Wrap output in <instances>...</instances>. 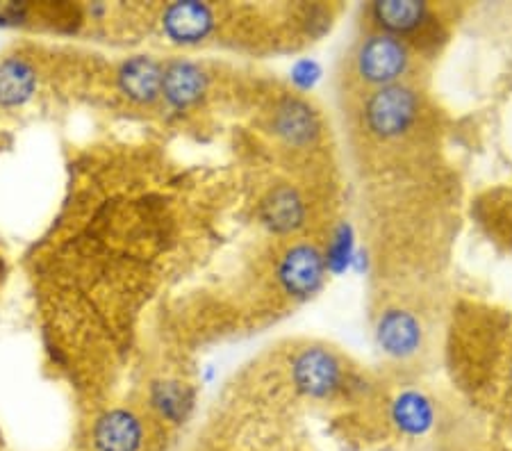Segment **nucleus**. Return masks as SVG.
<instances>
[{
	"label": "nucleus",
	"mask_w": 512,
	"mask_h": 451,
	"mask_svg": "<svg viewBox=\"0 0 512 451\" xmlns=\"http://www.w3.org/2000/svg\"><path fill=\"white\" fill-rule=\"evenodd\" d=\"M276 133L287 139L289 144L310 142V137L315 135V117H312L305 105L287 101L285 105H280L278 110Z\"/></svg>",
	"instance_id": "nucleus-14"
},
{
	"label": "nucleus",
	"mask_w": 512,
	"mask_h": 451,
	"mask_svg": "<svg viewBox=\"0 0 512 451\" xmlns=\"http://www.w3.org/2000/svg\"><path fill=\"white\" fill-rule=\"evenodd\" d=\"M151 404L158 410L162 420L169 424H180L187 417V410L192 406L187 390L178 383H155L151 388Z\"/></svg>",
	"instance_id": "nucleus-15"
},
{
	"label": "nucleus",
	"mask_w": 512,
	"mask_h": 451,
	"mask_svg": "<svg viewBox=\"0 0 512 451\" xmlns=\"http://www.w3.org/2000/svg\"><path fill=\"white\" fill-rule=\"evenodd\" d=\"M294 388L312 399H328L342 388L344 365L333 351L324 347H305L292 358Z\"/></svg>",
	"instance_id": "nucleus-4"
},
{
	"label": "nucleus",
	"mask_w": 512,
	"mask_h": 451,
	"mask_svg": "<svg viewBox=\"0 0 512 451\" xmlns=\"http://www.w3.org/2000/svg\"><path fill=\"white\" fill-rule=\"evenodd\" d=\"M376 342L383 354L406 360L415 356L424 344V328L410 310L387 308L378 315Z\"/></svg>",
	"instance_id": "nucleus-8"
},
{
	"label": "nucleus",
	"mask_w": 512,
	"mask_h": 451,
	"mask_svg": "<svg viewBox=\"0 0 512 451\" xmlns=\"http://www.w3.org/2000/svg\"><path fill=\"white\" fill-rule=\"evenodd\" d=\"M208 94V73L201 64L176 57L164 64L162 101L173 110H187Z\"/></svg>",
	"instance_id": "nucleus-9"
},
{
	"label": "nucleus",
	"mask_w": 512,
	"mask_h": 451,
	"mask_svg": "<svg viewBox=\"0 0 512 451\" xmlns=\"http://www.w3.org/2000/svg\"><path fill=\"white\" fill-rule=\"evenodd\" d=\"M412 64H415V53L408 41L378 30H369L365 37L355 41L349 55L353 85L365 89V94L408 82Z\"/></svg>",
	"instance_id": "nucleus-1"
},
{
	"label": "nucleus",
	"mask_w": 512,
	"mask_h": 451,
	"mask_svg": "<svg viewBox=\"0 0 512 451\" xmlns=\"http://www.w3.org/2000/svg\"><path fill=\"white\" fill-rule=\"evenodd\" d=\"M148 429L144 417L128 406L103 410L89 431L92 451H144Z\"/></svg>",
	"instance_id": "nucleus-5"
},
{
	"label": "nucleus",
	"mask_w": 512,
	"mask_h": 451,
	"mask_svg": "<svg viewBox=\"0 0 512 451\" xmlns=\"http://www.w3.org/2000/svg\"><path fill=\"white\" fill-rule=\"evenodd\" d=\"M164 64L153 55H130L117 69L119 94L132 105L146 108L162 98Z\"/></svg>",
	"instance_id": "nucleus-7"
},
{
	"label": "nucleus",
	"mask_w": 512,
	"mask_h": 451,
	"mask_svg": "<svg viewBox=\"0 0 512 451\" xmlns=\"http://www.w3.org/2000/svg\"><path fill=\"white\" fill-rule=\"evenodd\" d=\"M303 199L292 187H278L271 192L262 203V219L264 224L274 228L278 233L294 231L303 224Z\"/></svg>",
	"instance_id": "nucleus-13"
},
{
	"label": "nucleus",
	"mask_w": 512,
	"mask_h": 451,
	"mask_svg": "<svg viewBox=\"0 0 512 451\" xmlns=\"http://www.w3.org/2000/svg\"><path fill=\"white\" fill-rule=\"evenodd\" d=\"M367 16L371 19V30L387 32L403 41L433 23V12L426 3H374Z\"/></svg>",
	"instance_id": "nucleus-10"
},
{
	"label": "nucleus",
	"mask_w": 512,
	"mask_h": 451,
	"mask_svg": "<svg viewBox=\"0 0 512 451\" xmlns=\"http://www.w3.org/2000/svg\"><path fill=\"white\" fill-rule=\"evenodd\" d=\"M39 71L28 57L7 55L0 60V108L21 110L35 98Z\"/></svg>",
	"instance_id": "nucleus-11"
},
{
	"label": "nucleus",
	"mask_w": 512,
	"mask_h": 451,
	"mask_svg": "<svg viewBox=\"0 0 512 451\" xmlns=\"http://www.w3.org/2000/svg\"><path fill=\"white\" fill-rule=\"evenodd\" d=\"M392 422L406 436H424L435 422V406L417 390H406L392 401Z\"/></svg>",
	"instance_id": "nucleus-12"
},
{
	"label": "nucleus",
	"mask_w": 512,
	"mask_h": 451,
	"mask_svg": "<svg viewBox=\"0 0 512 451\" xmlns=\"http://www.w3.org/2000/svg\"><path fill=\"white\" fill-rule=\"evenodd\" d=\"M326 276V258L315 242H292L276 262V281L292 299L319 292Z\"/></svg>",
	"instance_id": "nucleus-3"
},
{
	"label": "nucleus",
	"mask_w": 512,
	"mask_h": 451,
	"mask_svg": "<svg viewBox=\"0 0 512 451\" xmlns=\"http://www.w3.org/2000/svg\"><path fill=\"white\" fill-rule=\"evenodd\" d=\"M417 117L419 94L408 82L374 89L362 98V128L378 142H392V139L403 137L415 126Z\"/></svg>",
	"instance_id": "nucleus-2"
},
{
	"label": "nucleus",
	"mask_w": 512,
	"mask_h": 451,
	"mask_svg": "<svg viewBox=\"0 0 512 451\" xmlns=\"http://www.w3.org/2000/svg\"><path fill=\"white\" fill-rule=\"evenodd\" d=\"M160 26L162 35L171 44L196 46L208 39L217 28V14L208 3L185 0V3H171L164 7Z\"/></svg>",
	"instance_id": "nucleus-6"
}]
</instances>
